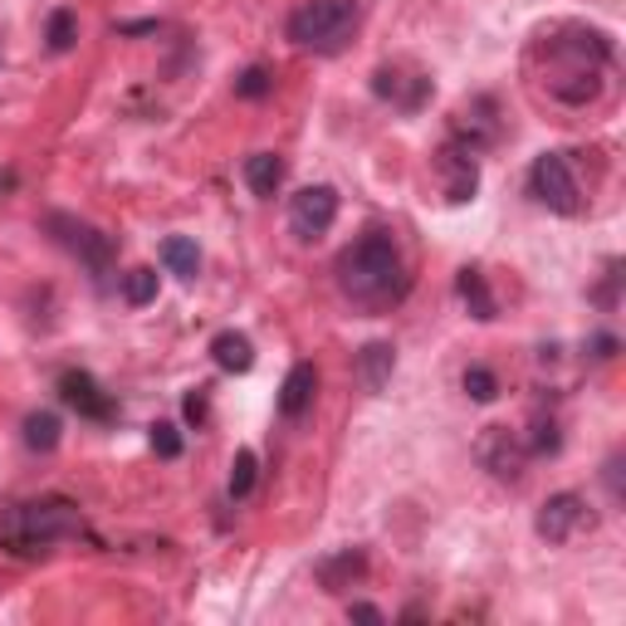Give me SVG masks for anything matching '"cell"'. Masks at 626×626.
Masks as SVG:
<instances>
[{
    "mask_svg": "<svg viewBox=\"0 0 626 626\" xmlns=\"http://www.w3.org/2000/svg\"><path fill=\"white\" fill-rule=\"evenodd\" d=\"M338 289H343L348 304L368 314L392 309L396 299L406 294V265H402V250L386 231H368L362 241H352L333 265Z\"/></svg>",
    "mask_w": 626,
    "mask_h": 626,
    "instance_id": "cell-1",
    "label": "cell"
},
{
    "mask_svg": "<svg viewBox=\"0 0 626 626\" xmlns=\"http://www.w3.org/2000/svg\"><path fill=\"white\" fill-rule=\"evenodd\" d=\"M88 539L84 509L64 495H40V499H20L0 514V549L10 558H44L54 543H74Z\"/></svg>",
    "mask_w": 626,
    "mask_h": 626,
    "instance_id": "cell-2",
    "label": "cell"
},
{
    "mask_svg": "<svg viewBox=\"0 0 626 626\" xmlns=\"http://www.w3.org/2000/svg\"><path fill=\"white\" fill-rule=\"evenodd\" d=\"M289 40L314 54H338L358 30V0H304L289 15Z\"/></svg>",
    "mask_w": 626,
    "mask_h": 626,
    "instance_id": "cell-3",
    "label": "cell"
},
{
    "mask_svg": "<svg viewBox=\"0 0 626 626\" xmlns=\"http://www.w3.org/2000/svg\"><path fill=\"white\" fill-rule=\"evenodd\" d=\"M44 231L54 235V245L70 250L84 269H94V279H104L113 269V241L98 231V225L78 221V215H70V211H50L44 215Z\"/></svg>",
    "mask_w": 626,
    "mask_h": 626,
    "instance_id": "cell-4",
    "label": "cell"
},
{
    "mask_svg": "<svg viewBox=\"0 0 626 626\" xmlns=\"http://www.w3.org/2000/svg\"><path fill=\"white\" fill-rule=\"evenodd\" d=\"M529 187H533V197H539L553 215H577V211H583V191H577V177H573V167H567L563 152L533 157Z\"/></svg>",
    "mask_w": 626,
    "mask_h": 626,
    "instance_id": "cell-5",
    "label": "cell"
},
{
    "mask_svg": "<svg viewBox=\"0 0 626 626\" xmlns=\"http://www.w3.org/2000/svg\"><path fill=\"white\" fill-rule=\"evenodd\" d=\"M338 221V191L333 187H304L299 197H289V231L299 241H318Z\"/></svg>",
    "mask_w": 626,
    "mask_h": 626,
    "instance_id": "cell-6",
    "label": "cell"
},
{
    "mask_svg": "<svg viewBox=\"0 0 626 626\" xmlns=\"http://www.w3.org/2000/svg\"><path fill=\"white\" fill-rule=\"evenodd\" d=\"M587 519V505L583 495H573V489H563V495H549L539 509V519H533V529H539L543 543H567L577 533V523Z\"/></svg>",
    "mask_w": 626,
    "mask_h": 626,
    "instance_id": "cell-7",
    "label": "cell"
},
{
    "mask_svg": "<svg viewBox=\"0 0 626 626\" xmlns=\"http://www.w3.org/2000/svg\"><path fill=\"white\" fill-rule=\"evenodd\" d=\"M60 396L84 421H113V416H118V402H113V396L94 378H88V372H64V378H60Z\"/></svg>",
    "mask_w": 626,
    "mask_h": 626,
    "instance_id": "cell-8",
    "label": "cell"
},
{
    "mask_svg": "<svg viewBox=\"0 0 626 626\" xmlns=\"http://www.w3.org/2000/svg\"><path fill=\"white\" fill-rule=\"evenodd\" d=\"M436 172H441V181H446V197L455 201V206L480 191V167H475L470 147H446V152L436 157Z\"/></svg>",
    "mask_w": 626,
    "mask_h": 626,
    "instance_id": "cell-9",
    "label": "cell"
},
{
    "mask_svg": "<svg viewBox=\"0 0 626 626\" xmlns=\"http://www.w3.org/2000/svg\"><path fill=\"white\" fill-rule=\"evenodd\" d=\"M480 460L489 465V475H495V480H519V475H523V460H529V450H523L505 426H489L485 441H480Z\"/></svg>",
    "mask_w": 626,
    "mask_h": 626,
    "instance_id": "cell-10",
    "label": "cell"
},
{
    "mask_svg": "<svg viewBox=\"0 0 626 626\" xmlns=\"http://www.w3.org/2000/svg\"><path fill=\"white\" fill-rule=\"evenodd\" d=\"M314 392H318V368L314 362H294L289 378L279 386V416H304L314 406Z\"/></svg>",
    "mask_w": 626,
    "mask_h": 626,
    "instance_id": "cell-11",
    "label": "cell"
},
{
    "mask_svg": "<svg viewBox=\"0 0 626 626\" xmlns=\"http://www.w3.org/2000/svg\"><path fill=\"white\" fill-rule=\"evenodd\" d=\"M372 94L378 98H392L396 108H406V113H416L421 104H426V94H431V78H412V88H406V78L396 74V70H378L372 74Z\"/></svg>",
    "mask_w": 626,
    "mask_h": 626,
    "instance_id": "cell-12",
    "label": "cell"
},
{
    "mask_svg": "<svg viewBox=\"0 0 626 626\" xmlns=\"http://www.w3.org/2000/svg\"><path fill=\"white\" fill-rule=\"evenodd\" d=\"M362 577H368V558H362L358 549H343V553H333V558L318 563V583H323L328 592H343L352 583H362Z\"/></svg>",
    "mask_w": 626,
    "mask_h": 626,
    "instance_id": "cell-13",
    "label": "cell"
},
{
    "mask_svg": "<svg viewBox=\"0 0 626 626\" xmlns=\"http://www.w3.org/2000/svg\"><path fill=\"white\" fill-rule=\"evenodd\" d=\"M211 358L221 372H250L255 368V343L245 333H235V328H225V333L211 338Z\"/></svg>",
    "mask_w": 626,
    "mask_h": 626,
    "instance_id": "cell-14",
    "label": "cell"
},
{
    "mask_svg": "<svg viewBox=\"0 0 626 626\" xmlns=\"http://www.w3.org/2000/svg\"><path fill=\"white\" fill-rule=\"evenodd\" d=\"M392 368H396V348L392 343H368L358 352V382L368 386V392H382V386L392 382Z\"/></svg>",
    "mask_w": 626,
    "mask_h": 626,
    "instance_id": "cell-15",
    "label": "cell"
},
{
    "mask_svg": "<svg viewBox=\"0 0 626 626\" xmlns=\"http://www.w3.org/2000/svg\"><path fill=\"white\" fill-rule=\"evenodd\" d=\"M455 294H460V304L470 309V318H480V323L495 318V294H489V284L475 265H465L460 275H455Z\"/></svg>",
    "mask_w": 626,
    "mask_h": 626,
    "instance_id": "cell-16",
    "label": "cell"
},
{
    "mask_svg": "<svg viewBox=\"0 0 626 626\" xmlns=\"http://www.w3.org/2000/svg\"><path fill=\"white\" fill-rule=\"evenodd\" d=\"M279 181H284V157L275 152H255V157H245V187L255 191V197H275L279 191Z\"/></svg>",
    "mask_w": 626,
    "mask_h": 626,
    "instance_id": "cell-17",
    "label": "cell"
},
{
    "mask_svg": "<svg viewBox=\"0 0 626 626\" xmlns=\"http://www.w3.org/2000/svg\"><path fill=\"white\" fill-rule=\"evenodd\" d=\"M162 265H167V275H177L181 284H191V279L201 275V250H197V241H187V235L162 241Z\"/></svg>",
    "mask_w": 626,
    "mask_h": 626,
    "instance_id": "cell-18",
    "label": "cell"
},
{
    "mask_svg": "<svg viewBox=\"0 0 626 626\" xmlns=\"http://www.w3.org/2000/svg\"><path fill=\"white\" fill-rule=\"evenodd\" d=\"M60 436H64V421L54 416V412H30L25 416V446L30 450L50 455L54 446H60Z\"/></svg>",
    "mask_w": 626,
    "mask_h": 626,
    "instance_id": "cell-19",
    "label": "cell"
},
{
    "mask_svg": "<svg viewBox=\"0 0 626 626\" xmlns=\"http://www.w3.org/2000/svg\"><path fill=\"white\" fill-rule=\"evenodd\" d=\"M74 40H78V15L74 10H54L50 25H44V44H50L54 54H70Z\"/></svg>",
    "mask_w": 626,
    "mask_h": 626,
    "instance_id": "cell-20",
    "label": "cell"
},
{
    "mask_svg": "<svg viewBox=\"0 0 626 626\" xmlns=\"http://www.w3.org/2000/svg\"><path fill=\"white\" fill-rule=\"evenodd\" d=\"M123 299H128L132 309H147V304L157 299V269H147V265L128 269V275H123Z\"/></svg>",
    "mask_w": 626,
    "mask_h": 626,
    "instance_id": "cell-21",
    "label": "cell"
},
{
    "mask_svg": "<svg viewBox=\"0 0 626 626\" xmlns=\"http://www.w3.org/2000/svg\"><path fill=\"white\" fill-rule=\"evenodd\" d=\"M255 475H259L255 450H235V460H231V499H245L250 489H255Z\"/></svg>",
    "mask_w": 626,
    "mask_h": 626,
    "instance_id": "cell-22",
    "label": "cell"
},
{
    "mask_svg": "<svg viewBox=\"0 0 626 626\" xmlns=\"http://www.w3.org/2000/svg\"><path fill=\"white\" fill-rule=\"evenodd\" d=\"M269 88H275V74H269L265 64H250V70L235 78V94H241V98H265Z\"/></svg>",
    "mask_w": 626,
    "mask_h": 626,
    "instance_id": "cell-23",
    "label": "cell"
},
{
    "mask_svg": "<svg viewBox=\"0 0 626 626\" xmlns=\"http://www.w3.org/2000/svg\"><path fill=\"white\" fill-rule=\"evenodd\" d=\"M465 396H470V402H495V396H499L495 372H489V368H470V372H465Z\"/></svg>",
    "mask_w": 626,
    "mask_h": 626,
    "instance_id": "cell-24",
    "label": "cell"
},
{
    "mask_svg": "<svg viewBox=\"0 0 626 626\" xmlns=\"http://www.w3.org/2000/svg\"><path fill=\"white\" fill-rule=\"evenodd\" d=\"M152 450L162 455V460H177L181 455V431L172 426V421H157L152 426Z\"/></svg>",
    "mask_w": 626,
    "mask_h": 626,
    "instance_id": "cell-25",
    "label": "cell"
},
{
    "mask_svg": "<svg viewBox=\"0 0 626 626\" xmlns=\"http://www.w3.org/2000/svg\"><path fill=\"white\" fill-rule=\"evenodd\" d=\"M181 412H187V421L191 426H206V416H211V402H206V386H197V392H187V406H181Z\"/></svg>",
    "mask_w": 626,
    "mask_h": 626,
    "instance_id": "cell-26",
    "label": "cell"
},
{
    "mask_svg": "<svg viewBox=\"0 0 626 626\" xmlns=\"http://www.w3.org/2000/svg\"><path fill=\"white\" fill-rule=\"evenodd\" d=\"M533 455H549V450H558V426L553 421H539V436H533V446H529Z\"/></svg>",
    "mask_w": 626,
    "mask_h": 626,
    "instance_id": "cell-27",
    "label": "cell"
},
{
    "mask_svg": "<svg viewBox=\"0 0 626 626\" xmlns=\"http://www.w3.org/2000/svg\"><path fill=\"white\" fill-rule=\"evenodd\" d=\"M348 617H358V622H386L382 612L372 607V602H352V607H348Z\"/></svg>",
    "mask_w": 626,
    "mask_h": 626,
    "instance_id": "cell-28",
    "label": "cell"
},
{
    "mask_svg": "<svg viewBox=\"0 0 626 626\" xmlns=\"http://www.w3.org/2000/svg\"><path fill=\"white\" fill-rule=\"evenodd\" d=\"M592 348H597V358H612V352H617V338L602 333V338H592Z\"/></svg>",
    "mask_w": 626,
    "mask_h": 626,
    "instance_id": "cell-29",
    "label": "cell"
},
{
    "mask_svg": "<svg viewBox=\"0 0 626 626\" xmlns=\"http://www.w3.org/2000/svg\"><path fill=\"white\" fill-rule=\"evenodd\" d=\"M10 187H15V177H10V172H0V191H10Z\"/></svg>",
    "mask_w": 626,
    "mask_h": 626,
    "instance_id": "cell-30",
    "label": "cell"
}]
</instances>
